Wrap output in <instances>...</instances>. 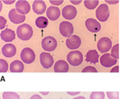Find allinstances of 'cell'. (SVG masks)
Returning <instances> with one entry per match:
<instances>
[{"label":"cell","mask_w":122,"mask_h":99,"mask_svg":"<svg viewBox=\"0 0 122 99\" xmlns=\"http://www.w3.org/2000/svg\"><path fill=\"white\" fill-rule=\"evenodd\" d=\"M8 71V63L3 59H0V72L4 73Z\"/></svg>","instance_id":"cell-27"},{"label":"cell","mask_w":122,"mask_h":99,"mask_svg":"<svg viewBox=\"0 0 122 99\" xmlns=\"http://www.w3.org/2000/svg\"><path fill=\"white\" fill-rule=\"evenodd\" d=\"M82 72H83V73H85V72H95V73H97V70L95 67H93V66H86V67H85V68L83 69Z\"/></svg>","instance_id":"cell-29"},{"label":"cell","mask_w":122,"mask_h":99,"mask_svg":"<svg viewBox=\"0 0 122 99\" xmlns=\"http://www.w3.org/2000/svg\"><path fill=\"white\" fill-rule=\"evenodd\" d=\"M86 26L87 29L92 33H97L101 29L100 23L94 18H88L86 21Z\"/></svg>","instance_id":"cell-13"},{"label":"cell","mask_w":122,"mask_h":99,"mask_svg":"<svg viewBox=\"0 0 122 99\" xmlns=\"http://www.w3.org/2000/svg\"><path fill=\"white\" fill-rule=\"evenodd\" d=\"M46 14H47V16L48 18V19L52 20V21H56L60 16L61 11L59 8L51 6L47 9Z\"/></svg>","instance_id":"cell-18"},{"label":"cell","mask_w":122,"mask_h":99,"mask_svg":"<svg viewBox=\"0 0 122 99\" xmlns=\"http://www.w3.org/2000/svg\"><path fill=\"white\" fill-rule=\"evenodd\" d=\"M41 65L45 69H49L54 65L52 56L48 52H42L40 55Z\"/></svg>","instance_id":"cell-8"},{"label":"cell","mask_w":122,"mask_h":99,"mask_svg":"<svg viewBox=\"0 0 122 99\" xmlns=\"http://www.w3.org/2000/svg\"><path fill=\"white\" fill-rule=\"evenodd\" d=\"M1 52L4 56H5L6 57H12L16 53V48L13 44L9 43L4 45L2 47Z\"/></svg>","instance_id":"cell-15"},{"label":"cell","mask_w":122,"mask_h":99,"mask_svg":"<svg viewBox=\"0 0 122 99\" xmlns=\"http://www.w3.org/2000/svg\"><path fill=\"white\" fill-rule=\"evenodd\" d=\"M111 55L114 58L118 60L119 58V45L117 44L115 45L111 50Z\"/></svg>","instance_id":"cell-25"},{"label":"cell","mask_w":122,"mask_h":99,"mask_svg":"<svg viewBox=\"0 0 122 99\" xmlns=\"http://www.w3.org/2000/svg\"><path fill=\"white\" fill-rule=\"evenodd\" d=\"M81 92L80 91H75V92H71V91H67V94L71 96H76L77 94H79Z\"/></svg>","instance_id":"cell-33"},{"label":"cell","mask_w":122,"mask_h":99,"mask_svg":"<svg viewBox=\"0 0 122 99\" xmlns=\"http://www.w3.org/2000/svg\"><path fill=\"white\" fill-rule=\"evenodd\" d=\"M16 38V34L15 32L9 28H6L3 30L1 33V38L6 42V43H10L12 42Z\"/></svg>","instance_id":"cell-16"},{"label":"cell","mask_w":122,"mask_h":99,"mask_svg":"<svg viewBox=\"0 0 122 99\" xmlns=\"http://www.w3.org/2000/svg\"><path fill=\"white\" fill-rule=\"evenodd\" d=\"M3 99H20V96L15 92L5 91L2 94Z\"/></svg>","instance_id":"cell-24"},{"label":"cell","mask_w":122,"mask_h":99,"mask_svg":"<svg viewBox=\"0 0 122 99\" xmlns=\"http://www.w3.org/2000/svg\"><path fill=\"white\" fill-rule=\"evenodd\" d=\"M84 4L87 9L92 10V9H95L97 6V5L99 4V1L98 0H85Z\"/></svg>","instance_id":"cell-23"},{"label":"cell","mask_w":122,"mask_h":99,"mask_svg":"<svg viewBox=\"0 0 122 99\" xmlns=\"http://www.w3.org/2000/svg\"><path fill=\"white\" fill-rule=\"evenodd\" d=\"M86 62L96 64L99 61V54L95 50H89L86 54Z\"/></svg>","instance_id":"cell-20"},{"label":"cell","mask_w":122,"mask_h":99,"mask_svg":"<svg viewBox=\"0 0 122 99\" xmlns=\"http://www.w3.org/2000/svg\"><path fill=\"white\" fill-rule=\"evenodd\" d=\"M20 59L25 64H31L35 59V52L31 48H25L21 51Z\"/></svg>","instance_id":"cell-4"},{"label":"cell","mask_w":122,"mask_h":99,"mask_svg":"<svg viewBox=\"0 0 122 99\" xmlns=\"http://www.w3.org/2000/svg\"><path fill=\"white\" fill-rule=\"evenodd\" d=\"M57 46V42L56 39L52 36H47L42 39V48L47 51L52 52L56 49Z\"/></svg>","instance_id":"cell-5"},{"label":"cell","mask_w":122,"mask_h":99,"mask_svg":"<svg viewBox=\"0 0 122 99\" xmlns=\"http://www.w3.org/2000/svg\"><path fill=\"white\" fill-rule=\"evenodd\" d=\"M77 10L71 5H67L62 9V16L66 20H72L76 16Z\"/></svg>","instance_id":"cell-12"},{"label":"cell","mask_w":122,"mask_h":99,"mask_svg":"<svg viewBox=\"0 0 122 99\" xmlns=\"http://www.w3.org/2000/svg\"><path fill=\"white\" fill-rule=\"evenodd\" d=\"M119 72V66H117L115 67H114L112 70H111V72Z\"/></svg>","instance_id":"cell-32"},{"label":"cell","mask_w":122,"mask_h":99,"mask_svg":"<svg viewBox=\"0 0 122 99\" xmlns=\"http://www.w3.org/2000/svg\"><path fill=\"white\" fill-rule=\"evenodd\" d=\"M23 69H24V65L19 60H15L12 62L10 65V71L13 73L22 72Z\"/></svg>","instance_id":"cell-21"},{"label":"cell","mask_w":122,"mask_h":99,"mask_svg":"<svg viewBox=\"0 0 122 99\" xmlns=\"http://www.w3.org/2000/svg\"><path fill=\"white\" fill-rule=\"evenodd\" d=\"M106 2H107L109 4H114L119 3V1H108V0H106Z\"/></svg>","instance_id":"cell-35"},{"label":"cell","mask_w":122,"mask_h":99,"mask_svg":"<svg viewBox=\"0 0 122 99\" xmlns=\"http://www.w3.org/2000/svg\"><path fill=\"white\" fill-rule=\"evenodd\" d=\"M72 4H80L82 1L81 0H79V1H73V0H71L70 1Z\"/></svg>","instance_id":"cell-36"},{"label":"cell","mask_w":122,"mask_h":99,"mask_svg":"<svg viewBox=\"0 0 122 99\" xmlns=\"http://www.w3.org/2000/svg\"><path fill=\"white\" fill-rule=\"evenodd\" d=\"M6 23V20L3 16H0V29L1 30H2L5 27Z\"/></svg>","instance_id":"cell-30"},{"label":"cell","mask_w":122,"mask_h":99,"mask_svg":"<svg viewBox=\"0 0 122 99\" xmlns=\"http://www.w3.org/2000/svg\"><path fill=\"white\" fill-rule=\"evenodd\" d=\"M16 10L21 15L27 14L30 10V6L27 1L19 0L16 4Z\"/></svg>","instance_id":"cell-9"},{"label":"cell","mask_w":122,"mask_h":99,"mask_svg":"<svg viewBox=\"0 0 122 99\" xmlns=\"http://www.w3.org/2000/svg\"><path fill=\"white\" fill-rule=\"evenodd\" d=\"M81 38L76 35H73L67 38L66 40V45L67 48L70 50H76L78 48L81 46Z\"/></svg>","instance_id":"cell-10"},{"label":"cell","mask_w":122,"mask_h":99,"mask_svg":"<svg viewBox=\"0 0 122 99\" xmlns=\"http://www.w3.org/2000/svg\"><path fill=\"white\" fill-rule=\"evenodd\" d=\"M105 93L102 91L99 92H92L90 94V99H105Z\"/></svg>","instance_id":"cell-26"},{"label":"cell","mask_w":122,"mask_h":99,"mask_svg":"<svg viewBox=\"0 0 122 99\" xmlns=\"http://www.w3.org/2000/svg\"><path fill=\"white\" fill-rule=\"evenodd\" d=\"M100 61L101 65L105 67H110L115 65L117 63V60L112 57L109 53H106L102 55Z\"/></svg>","instance_id":"cell-11"},{"label":"cell","mask_w":122,"mask_h":99,"mask_svg":"<svg viewBox=\"0 0 122 99\" xmlns=\"http://www.w3.org/2000/svg\"><path fill=\"white\" fill-rule=\"evenodd\" d=\"M18 37L22 40H28L31 38L33 34V28L28 24L24 23L19 26L16 30Z\"/></svg>","instance_id":"cell-1"},{"label":"cell","mask_w":122,"mask_h":99,"mask_svg":"<svg viewBox=\"0 0 122 99\" xmlns=\"http://www.w3.org/2000/svg\"><path fill=\"white\" fill-rule=\"evenodd\" d=\"M59 31L64 37L69 38L73 33V26L69 21H62L59 25Z\"/></svg>","instance_id":"cell-6"},{"label":"cell","mask_w":122,"mask_h":99,"mask_svg":"<svg viewBox=\"0 0 122 99\" xmlns=\"http://www.w3.org/2000/svg\"><path fill=\"white\" fill-rule=\"evenodd\" d=\"M50 2L51 3V4H52L54 5H60V4H61L63 2H64V1H62V0H58V1H55V0H50Z\"/></svg>","instance_id":"cell-31"},{"label":"cell","mask_w":122,"mask_h":99,"mask_svg":"<svg viewBox=\"0 0 122 99\" xmlns=\"http://www.w3.org/2000/svg\"><path fill=\"white\" fill-rule=\"evenodd\" d=\"M96 17L101 21L105 22L109 17V9L106 4H100L96 10Z\"/></svg>","instance_id":"cell-3"},{"label":"cell","mask_w":122,"mask_h":99,"mask_svg":"<svg viewBox=\"0 0 122 99\" xmlns=\"http://www.w3.org/2000/svg\"><path fill=\"white\" fill-rule=\"evenodd\" d=\"M3 2H4V3H6V4H13L14 2V1L13 0V1H5V0H4L3 1Z\"/></svg>","instance_id":"cell-37"},{"label":"cell","mask_w":122,"mask_h":99,"mask_svg":"<svg viewBox=\"0 0 122 99\" xmlns=\"http://www.w3.org/2000/svg\"><path fill=\"white\" fill-rule=\"evenodd\" d=\"M69 66L68 63L64 60L57 61L54 66V70L55 72H67L69 71Z\"/></svg>","instance_id":"cell-19"},{"label":"cell","mask_w":122,"mask_h":99,"mask_svg":"<svg viewBox=\"0 0 122 99\" xmlns=\"http://www.w3.org/2000/svg\"><path fill=\"white\" fill-rule=\"evenodd\" d=\"M83 60V54L78 50L72 51L67 55V61L72 66H78L80 65Z\"/></svg>","instance_id":"cell-2"},{"label":"cell","mask_w":122,"mask_h":99,"mask_svg":"<svg viewBox=\"0 0 122 99\" xmlns=\"http://www.w3.org/2000/svg\"><path fill=\"white\" fill-rule=\"evenodd\" d=\"M40 94H42L44 95V96H46V95H47V94H49V92H48V91H47V92H42V91H41Z\"/></svg>","instance_id":"cell-38"},{"label":"cell","mask_w":122,"mask_h":99,"mask_svg":"<svg viewBox=\"0 0 122 99\" xmlns=\"http://www.w3.org/2000/svg\"><path fill=\"white\" fill-rule=\"evenodd\" d=\"M9 20L15 24L21 23L25 19V15H21V14H18L16 9H12L11 10H10L9 13Z\"/></svg>","instance_id":"cell-14"},{"label":"cell","mask_w":122,"mask_h":99,"mask_svg":"<svg viewBox=\"0 0 122 99\" xmlns=\"http://www.w3.org/2000/svg\"><path fill=\"white\" fill-rule=\"evenodd\" d=\"M46 4L43 1L35 0L33 4V10L37 14H42L46 11Z\"/></svg>","instance_id":"cell-17"},{"label":"cell","mask_w":122,"mask_h":99,"mask_svg":"<svg viewBox=\"0 0 122 99\" xmlns=\"http://www.w3.org/2000/svg\"><path fill=\"white\" fill-rule=\"evenodd\" d=\"M107 96L109 99H119V93L117 92H107Z\"/></svg>","instance_id":"cell-28"},{"label":"cell","mask_w":122,"mask_h":99,"mask_svg":"<svg viewBox=\"0 0 122 99\" xmlns=\"http://www.w3.org/2000/svg\"><path fill=\"white\" fill-rule=\"evenodd\" d=\"M30 99H42V97H41L40 96L37 95V94H35V95H33V96H31V98H30Z\"/></svg>","instance_id":"cell-34"},{"label":"cell","mask_w":122,"mask_h":99,"mask_svg":"<svg viewBox=\"0 0 122 99\" xmlns=\"http://www.w3.org/2000/svg\"><path fill=\"white\" fill-rule=\"evenodd\" d=\"M49 24L48 19L46 17L40 16L35 20V25L39 28H45Z\"/></svg>","instance_id":"cell-22"},{"label":"cell","mask_w":122,"mask_h":99,"mask_svg":"<svg viewBox=\"0 0 122 99\" xmlns=\"http://www.w3.org/2000/svg\"><path fill=\"white\" fill-rule=\"evenodd\" d=\"M112 43L110 38L103 37L100 38L97 43V49L102 53H105L112 49Z\"/></svg>","instance_id":"cell-7"},{"label":"cell","mask_w":122,"mask_h":99,"mask_svg":"<svg viewBox=\"0 0 122 99\" xmlns=\"http://www.w3.org/2000/svg\"><path fill=\"white\" fill-rule=\"evenodd\" d=\"M73 99H86L83 96H78V97H76V98H74Z\"/></svg>","instance_id":"cell-39"}]
</instances>
